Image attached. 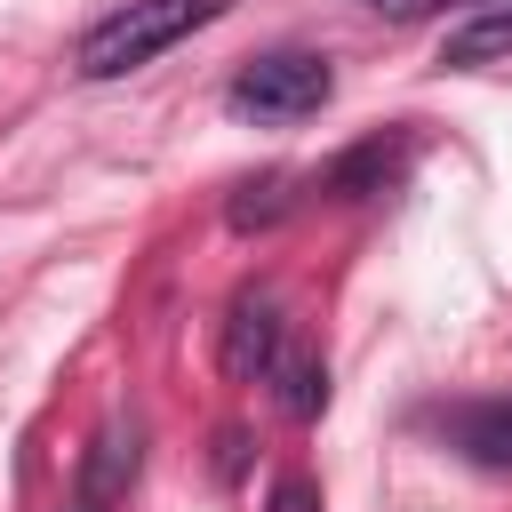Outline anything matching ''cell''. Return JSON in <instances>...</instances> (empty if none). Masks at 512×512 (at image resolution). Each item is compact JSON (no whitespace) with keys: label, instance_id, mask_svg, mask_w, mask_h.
Instances as JSON below:
<instances>
[{"label":"cell","instance_id":"cell-6","mask_svg":"<svg viewBox=\"0 0 512 512\" xmlns=\"http://www.w3.org/2000/svg\"><path fill=\"white\" fill-rule=\"evenodd\" d=\"M264 384H272L280 416H296V424H312V416L328 408V360H320V352H304V344H280V352H272V368H264Z\"/></svg>","mask_w":512,"mask_h":512},{"label":"cell","instance_id":"cell-5","mask_svg":"<svg viewBox=\"0 0 512 512\" xmlns=\"http://www.w3.org/2000/svg\"><path fill=\"white\" fill-rule=\"evenodd\" d=\"M400 160H408V136H400V128H392V136H368V144H352L344 160L320 168V192H328V200H368V192H384V184L400 176Z\"/></svg>","mask_w":512,"mask_h":512},{"label":"cell","instance_id":"cell-7","mask_svg":"<svg viewBox=\"0 0 512 512\" xmlns=\"http://www.w3.org/2000/svg\"><path fill=\"white\" fill-rule=\"evenodd\" d=\"M448 440H456L472 464L512 472V400H472V408H456V416H448Z\"/></svg>","mask_w":512,"mask_h":512},{"label":"cell","instance_id":"cell-4","mask_svg":"<svg viewBox=\"0 0 512 512\" xmlns=\"http://www.w3.org/2000/svg\"><path fill=\"white\" fill-rule=\"evenodd\" d=\"M272 352H280V304H272L264 288H240L232 312H224V344H216V360H224L232 384H264Z\"/></svg>","mask_w":512,"mask_h":512},{"label":"cell","instance_id":"cell-9","mask_svg":"<svg viewBox=\"0 0 512 512\" xmlns=\"http://www.w3.org/2000/svg\"><path fill=\"white\" fill-rule=\"evenodd\" d=\"M280 208H288V176L272 168V176H256V184H240V200H232V232H256V224H280Z\"/></svg>","mask_w":512,"mask_h":512},{"label":"cell","instance_id":"cell-8","mask_svg":"<svg viewBox=\"0 0 512 512\" xmlns=\"http://www.w3.org/2000/svg\"><path fill=\"white\" fill-rule=\"evenodd\" d=\"M496 56H512V16L504 8H488V16H472V24H456L440 40V64L448 72H472V64H496Z\"/></svg>","mask_w":512,"mask_h":512},{"label":"cell","instance_id":"cell-2","mask_svg":"<svg viewBox=\"0 0 512 512\" xmlns=\"http://www.w3.org/2000/svg\"><path fill=\"white\" fill-rule=\"evenodd\" d=\"M328 96H336V72H328V56H312V48H272V56H256V64L232 80V112H240V120H272V128L312 120Z\"/></svg>","mask_w":512,"mask_h":512},{"label":"cell","instance_id":"cell-12","mask_svg":"<svg viewBox=\"0 0 512 512\" xmlns=\"http://www.w3.org/2000/svg\"><path fill=\"white\" fill-rule=\"evenodd\" d=\"M496 8H504V16H512V0H496Z\"/></svg>","mask_w":512,"mask_h":512},{"label":"cell","instance_id":"cell-3","mask_svg":"<svg viewBox=\"0 0 512 512\" xmlns=\"http://www.w3.org/2000/svg\"><path fill=\"white\" fill-rule=\"evenodd\" d=\"M136 464H144V424H136V416H112V424L88 440V456H80V480H72L64 512H120V504H128V480H136Z\"/></svg>","mask_w":512,"mask_h":512},{"label":"cell","instance_id":"cell-1","mask_svg":"<svg viewBox=\"0 0 512 512\" xmlns=\"http://www.w3.org/2000/svg\"><path fill=\"white\" fill-rule=\"evenodd\" d=\"M224 8H232V0H128V8H112L104 24H88V32H80L72 72H80V80H120V72L152 64L160 48H176L184 32L216 24Z\"/></svg>","mask_w":512,"mask_h":512},{"label":"cell","instance_id":"cell-10","mask_svg":"<svg viewBox=\"0 0 512 512\" xmlns=\"http://www.w3.org/2000/svg\"><path fill=\"white\" fill-rule=\"evenodd\" d=\"M264 512H320V488H312L304 472H280L272 496H264Z\"/></svg>","mask_w":512,"mask_h":512},{"label":"cell","instance_id":"cell-11","mask_svg":"<svg viewBox=\"0 0 512 512\" xmlns=\"http://www.w3.org/2000/svg\"><path fill=\"white\" fill-rule=\"evenodd\" d=\"M376 16H392V24H416V16H432V8H448V0H368Z\"/></svg>","mask_w":512,"mask_h":512}]
</instances>
